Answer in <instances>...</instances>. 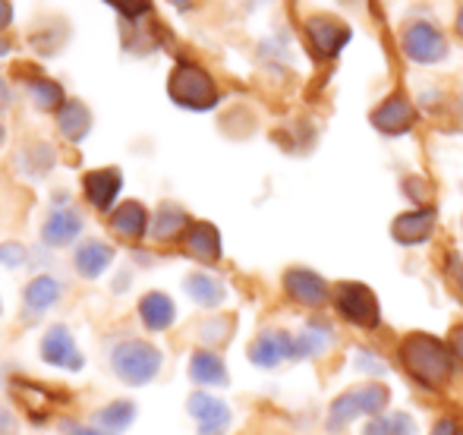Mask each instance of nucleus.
<instances>
[{
	"mask_svg": "<svg viewBox=\"0 0 463 435\" xmlns=\"http://www.w3.org/2000/svg\"><path fill=\"white\" fill-rule=\"evenodd\" d=\"M397 356L410 379L426 392H441L454 379V354L445 341L426 331H413L397 344Z\"/></svg>",
	"mask_w": 463,
	"mask_h": 435,
	"instance_id": "1",
	"label": "nucleus"
},
{
	"mask_svg": "<svg viewBox=\"0 0 463 435\" xmlns=\"http://www.w3.org/2000/svg\"><path fill=\"white\" fill-rule=\"evenodd\" d=\"M391 401V392L388 385L382 382H366V385H356V388H347L341 392L328 407V417H325V430L331 435L335 432H344L356 417H382L384 407Z\"/></svg>",
	"mask_w": 463,
	"mask_h": 435,
	"instance_id": "2",
	"label": "nucleus"
},
{
	"mask_svg": "<svg viewBox=\"0 0 463 435\" xmlns=\"http://www.w3.org/2000/svg\"><path fill=\"white\" fill-rule=\"evenodd\" d=\"M110 366L127 385H148L161 373V350L139 337L114 344L110 350Z\"/></svg>",
	"mask_w": 463,
	"mask_h": 435,
	"instance_id": "3",
	"label": "nucleus"
},
{
	"mask_svg": "<svg viewBox=\"0 0 463 435\" xmlns=\"http://www.w3.org/2000/svg\"><path fill=\"white\" fill-rule=\"evenodd\" d=\"M167 95H171L174 105L186 110H212L218 105V86L214 80L195 63H177L167 80Z\"/></svg>",
	"mask_w": 463,
	"mask_h": 435,
	"instance_id": "4",
	"label": "nucleus"
},
{
	"mask_svg": "<svg viewBox=\"0 0 463 435\" xmlns=\"http://www.w3.org/2000/svg\"><path fill=\"white\" fill-rule=\"evenodd\" d=\"M331 303H335L337 316L344 322H350L354 328L375 331L382 326V307H378V297L372 294L366 284L360 281H341L331 290Z\"/></svg>",
	"mask_w": 463,
	"mask_h": 435,
	"instance_id": "5",
	"label": "nucleus"
},
{
	"mask_svg": "<svg viewBox=\"0 0 463 435\" xmlns=\"http://www.w3.org/2000/svg\"><path fill=\"white\" fill-rule=\"evenodd\" d=\"M401 51L413 63H441L448 57V38L439 25L432 23H410L401 32Z\"/></svg>",
	"mask_w": 463,
	"mask_h": 435,
	"instance_id": "6",
	"label": "nucleus"
},
{
	"mask_svg": "<svg viewBox=\"0 0 463 435\" xmlns=\"http://www.w3.org/2000/svg\"><path fill=\"white\" fill-rule=\"evenodd\" d=\"M306 42L318 61H331L350 42V25L337 16H328V13H316L306 19Z\"/></svg>",
	"mask_w": 463,
	"mask_h": 435,
	"instance_id": "7",
	"label": "nucleus"
},
{
	"mask_svg": "<svg viewBox=\"0 0 463 435\" xmlns=\"http://www.w3.org/2000/svg\"><path fill=\"white\" fill-rule=\"evenodd\" d=\"M284 294L290 297L297 307H306V309H318L331 300L328 281L312 269H287L284 271Z\"/></svg>",
	"mask_w": 463,
	"mask_h": 435,
	"instance_id": "8",
	"label": "nucleus"
},
{
	"mask_svg": "<svg viewBox=\"0 0 463 435\" xmlns=\"http://www.w3.org/2000/svg\"><path fill=\"white\" fill-rule=\"evenodd\" d=\"M369 120H372V127H375L378 133H384V136H403V133H410V129H413L416 108H413V101H410L407 95L394 92V95H388V99H384L382 105L372 108Z\"/></svg>",
	"mask_w": 463,
	"mask_h": 435,
	"instance_id": "9",
	"label": "nucleus"
},
{
	"mask_svg": "<svg viewBox=\"0 0 463 435\" xmlns=\"http://www.w3.org/2000/svg\"><path fill=\"white\" fill-rule=\"evenodd\" d=\"M42 360L48 363V366L54 369H67V373H80L82 366H86V356H82V350L76 347L73 335H70L63 326H54L44 331L42 337Z\"/></svg>",
	"mask_w": 463,
	"mask_h": 435,
	"instance_id": "10",
	"label": "nucleus"
},
{
	"mask_svg": "<svg viewBox=\"0 0 463 435\" xmlns=\"http://www.w3.org/2000/svg\"><path fill=\"white\" fill-rule=\"evenodd\" d=\"M284 360H293V335L284 328H265L252 337L250 363L259 369H275Z\"/></svg>",
	"mask_w": 463,
	"mask_h": 435,
	"instance_id": "11",
	"label": "nucleus"
},
{
	"mask_svg": "<svg viewBox=\"0 0 463 435\" xmlns=\"http://www.w3.org/2000/svg\"><path fill=\"white\" fill-rule=\"evenodd\" d=\"M80 233H82V215L73 205H63V193H61L57 205L48 212V218H44V224H42V243L61 250V246L73 243Z\"/></svg>",
	"mask_w": 463,
	"mask_h": 435,
	"instance_id": "12",
	"label": "nucleus"
},
{
	"mask_svg": "<svg viewBox=\"0 0 463 435\" xmlns=\"http://www.w3.org/2000/svg\"><path fill=\"white\" fill-rule=\"evenodd\" d=\"M189 417L199 423V435H227L231 430V407L208 392H195L189 398Z\"/></svg>",
	"mask_w": 463,
	"mask_h": 435,
	"instance_id": "13",
	"label": "nucleus"
},
{
	"mask_svg": "<svg viewBox=\"0 0 463 435\" xmlns=\"http://www.w3.org/2000/svg\"><path fill=\"white\" fill-rule=\"evenodd\" d=\"M435 221H439V212H435L432 205L410 209V212H403V215L394 218V224H391V237H394L397 243H403V246H420V243H426V240L432 237Z\"/></svg>",
	"mask_w": 463,
	"mask_h": 435,
	"instance_id": "14",
	"label": "nucleus"
},
{
	"mask_svg": "<svg viewBox=\"0 0 463 435\" xmlns=\"http://www.w3.org/2000/svg\"><path fill=\"white\" fill-rule=\"evenodd\" d=\"M335 344V326L328 319H309L299 335H293V360H316Z\"/></svg>",
	"mask_w": 463,
	"mask_h": 435,
	"instance_id": "15",
	"label": "nucleus"
},
{
	"mask_svg": "<svg viewBox=\"0 0 463 435\" xmlns=\"http://www.w3.org/2000/svg\"><path fill=\"white\" fill-rule=\"evenodd\" d=\"M184 250L189 256L195 259V262L202 265H214L221 259V233L214 224H208V221H193L184 237Z\"/></svg>",
	"mask_w": 463,
	"mask_h": 435,
	"instance_id": "16",
	"label": "nucleus"
},
{
	"mask_svg": "<svg viewBox=\"0 0 463 435\" xmlns=\"http://www.w3.org/2000/svg\"><path fill=\"white\" fill-rule=\"evenodd\" d=\"M108 224H110V231H114L120 240H142L148 231H152V218H148L146 205L133 203V199H129V203L117 205V209L110 212Z\"/></svg>",
	"mask_w": 463,
	"mask_h": 435,
	"instance_id": "17",
	"label": "nucleus"
},
{
	"mask_svg": "<svg viewBox=\"0 0 463 435\" xmlns=\"http://www.w3.org/2000/svg\"><path fill=\"white\" fill-rule=\"evenodd\" d=\"M123 177L117 167H101V171H89L86 180H82V190H86V199L95 205L98 212H108L114 205V199L120 196Z\"/></svg>",
	"mask_w": 463,
	"mask_h": 435,
	"instance_id": "18",
	"label": "nucleus"
},
{
	"mask_svg": "<svg viewBox=\"0 0 463 435\" xmlns=\"http://www.w3.org/2000/svg\"><path fill=\"white\" fill-rule=\"evenodd\" d=\"M189 379L195 382V385L202 388H224L227 385V366L224 360H221L214 350H195L193 356H189Z\"/></svg>",
	"mask_w": 463,
	"mask_h": 435,
	"instance_id": "19",
	"label": "nucleus"
},
{
	"mask_svg": "<svg viewBox=\"0 0 463 435\" xmlns=\"http://www.w3.org/2000/svg\"><path fill=\"white\" fill-rule=\"evenodd\" d=\"M61 300V281L51 275H38L25 284V294H23V307H25V316H44L54 303Z\"/></svg>",
	"mask_w": 463,
	"mask_h": 435,
	"instance_id": "20",
	"label": "nucleus"
},
{
	"mask_svg": "<svg viewBox=\"0 0 463 435\" xmlns=\"http://www.w3.org/2000/svg\"><path fill=\"white\" fill-rule=\"evenodd\" d=\"M139 319L148 331H165L177 319V307H174L171 297L161 294V290H148L139 300Z\"/></svg>",
	"mask_w": 463,
	"mask_h": 435,
	"instance_id": "21",
	"label": "nucleus"
},
{
	"mask_svg": "<svg viewBox=\"0 0 463 435\" xmlns=\"http://www.w3.org/2000/svg\"><path fill=\"white\" fill-rule=\"evenodd\" d=\"M110 262H114V246L104 243V240H86L73 256L76 271H80L82 278H89V281L101 278Z\"/></svg>",
	"mask_w": 463,
	"mask_h": 435,
	"instance_id": "22",
	"label": "nucleus"
},
{
	"mask_svg": "<svg viewBox=\"0 0 463 435\" xmlns=\"http://www.w3.org/2000/svg\"><path fill=\"white\" fill-rule=\"evenodd\" d=\"M184 288L202 309H218L221 303L227 300L224 281H221V278H214V275H208V271H193V275L184 281Z\"/></svg>",
	"mask_w": 463,
	"mask_h": 435,
	"instance_id": "23",
	"label": "nucleus"
},
{
	"mask_svg": "<svg viewBox=\"0 0 463 435\" xmlns=\"http://www.w3.org/2000/svg\"><path fill=\"white\" fill-rule=\"evenodd\" d=\"M57 127L70 142H82L92 129V110L82 105L80 99H70L67 105L57 110Z\"/></svg>",
	"mask_w": 463,
	"mask_h": 435,
	"instance_id": "24",
	"label": "nucleus"
},
{
	"mask_svg": "<svg viewBox=\"0 0 463 435\" xmlns=\"http://www.w3.org/2000/svg\"><path fill=\"white\" fill-rule=\"evenodd\" d=\"M189 224H193V221H189V215L180 209V205L165 203L152 218V237L161 240V243H167V240H177L180 233L189 231Z\"/></svg>",
	"mask_w": 463,
	"mask_h": 435,
	"instance_id": "25",
	"label": "nucleus"
},
{
	"mask_svg": "<svg viewBox=\"0 0 463 435\" xmlns=\"http://www.w3.org/2000/svg\"><path fill=\"white\" fill-rule=\"evenodd\" d=\"M136 420V404L133 401H110L108 407H101L95 417V423L101 426L104 432H123L129 430V423Z\"/></svg>",
	"mask_w": 463,
	"mask_h": 435,
	"instance_id": "26",
	"label": "nucleus"
},
{
	"mask_svg": "<svg viewBox=\"0 0 463 435\" xmlns=\"http://www.w3.org/2000/svg\"><path fill=\"white\" fill-rule=\"evenodd\" d=\"M29 95H32V105H35L38 110H61L63 105H67L63 89L57 86L54 80H44V76L29 80Z\"/></svg>",
	"mask_w": 463,
	"mask_h": 435,
	"instance_id": "27",
	"label": "nucleus"
},
{
	"mask_svg": "<svg viewBox=\"0 0 463 435\" xmlns=\"http://www.w3.org/2000/svg\"><path fill=\"white\" fill-rule=\"evenodd\" d=\"M233 331V319L231 316H218V319H208L199 326V341L208 344V347H218V344H224L227 337H231Z\"/></svg>",
	"mask_w": 463,
	"mask_h": 435,
	"instance_id": "28",
	"label": "nucleus"
},
{
	"mask_svg": "<svg viewBox=\"0 0 463 435\" xmlns=\"http://www.w3.org/2000/svg\"><path fill=\"white\" fill-rule=\"evenodd\" d=\"M354 366L356 373L363 375H372V379H382V375H388V363H384L382 354H375L372 347H360L354 354Z\"/></svg>",
	"mask_w": 463,
	"mask_h": 435,
	"instance_id": "29",
	"label": "nucleus"
},
{
	"mask_svg": "<svg viewBox=\"0 0 463 435\" xmlns=\"http://www.w3.org/2000/svg\"><path fill=\"white\" fill-rule=\"evenodd\" d=\"M25 259H29V252H25L23 243H16V240L0 243V265H6V269H19V265H25Z\"/></svg>",
	"mask_w": 463,
	"mask_h": 435,
	"instance_id": "30",
	"label": "nucleus"
},
{
	"mask_svg": "<svg viewBox=\"0 0 463 435\" xmlns=\"http://www.w3.org/2000/svg\"><path fill=\"white\" fill-rule=\"evenodd\" d=\"M114 10H120L127 19H139L142 13H148V0H108Z\"/></svg>",
	"mask_w": 463,
	"mask_h": 435,
	"instance_id": "31",
	"label": "nucleus"
},
{
	"mask_svg": "<svg viewBox=\"0 0 463 435\" xmlns=\"http://www.w3.org/2000/svg\"><path fill=\"white\" fill-rule=\"evenodd\" d=\"M363 435H397L394 430V420L391 417H372L369 423H366V430H363Z\"/></svg>",
	"mask_w": 463,
	"mask_h": 435,
	"instance_id": "32",
	"label": "nucleus"
},
{
	"mask_svg": "<svg viewBox=\"0 0 463 435\" xmlns=\"http://www.w3.org/2000/svg\"><path fill=\"white\" fill-rule=\"evenodd\" d=\"M445 269H448V278L454 281V288H458L460 294H463V259L458 256V252H451V256H448Z\"/></svg>",
	"mask_w": 463,
	"mask_h": 435,
	"instance_id": "33",
	"label": "nucleus"
},
{
	"mask_svg": "<svg viewBox=\"0 0 463 435\" xmlns=\"http://www.w3.org/2000/svg\"><path fill=\"white\" fill-rule=\"evenodd\" d=\"M429 435H463V426L454 417H441V420H435V426Z\"/></svg>",
	"mask_w": 463,
	"mask_h": 435,
	"instance_id": "34",
	"label": "nucleus"
},
{
	"mask_svg": "<svg viewBox=\"0 0 463 435\" xmlns=\"http://www.w3.org/2000/svg\"><path fill=\"white\" fill-rule=\"evenodd\" d=\"M391 420H394L397 435H416V420L410 413H391Z\"/></svg>",
	"mask_w": 463,
	"mask_h": 435,
	"instance_id": "35",
	"label": "nucleus"
},
{
	"mask_svg": "<svg viewBox=\"0 0 463 435\" xmlns=\"http://www.w3.org/2000/svg\"><path fill=\"white\" fill-rule=\"evenodd\" d=\"M448 347H451L454 360L463 363V326H454L451 335H448Z\"/></svg>",
	"mask_w": 463,
	"mask_h": 435,
	"instance_id": "36",
	"label": "nucleus"
},
{
	"mask_svg": "<svg viewBox=\"0 0 463 435\" xmlns=\"http://www.w3.org/2000/svg\"><path fill=\"white\" fill-rule=\"evenodd\" d=\"M0 435H19V423L4 404H0Z\"/></svg>",
	"mask_w": 463,
	"mask_h": 435,
	"instance_id": "37",
	"label": "nucleus"
},
{
	"mask_svg": "<svg viewBox=\"0 0 463 435\" xmlns=\"http://www.w3.org/2000/svg\"><path fill=\"white\" fill-rule=\"evenodd\" d=\"M63 432L67 435H110L104 430H95V426H82V423H63Z\"/></svg>",
	"mask_w": 463,
	"mask_h": 435,
	"instance_id": "38",
	"label": "nucleus"
},
{
	"mask_svg": "<svg viewBox=\"0 0 463 435\" xmlns=\"http://www.w3.org/2000/svg\"><path fill=\"white\" fill-rule=\"evenodd\" d=\"M10 23H13V6H10V0H0V29H6Z\"/></svg>",
	"mask_w": 463,
	"mask_h": 435,
	"instance_id": "39",
	"label": "nucleus"
},
{
	"mask_svg": "<svg viewBox=\"0 0 463 435\" xmlns=\"http://www.w3.org/2000/svg\"><path fill=\"white\" fill-rule=\"evenodd\" d=\"M6 99H10V89H6V82L0 80V105H6Z\"/></svg>",
	"mask_w": 463,
	"mask_h": 435,
	"instance_id": "40",
	"label": "nucleus"
},
{
	"mask_svg": "<svg viewBox=\"0 0 463 435\" xmlns=\"http://www.w3.org/2000/svg\"><path fill=\"white\" fill-rule=\"evenodd\" d=\"M454 29H458V35L463 38V6L458 10V23H454Z\"/></svg>",
	"mask_w": 463,
	"mask_h": 435,
	"instance_id": "41",
	"label": "nucleus"
},
{
	"mask_svg": "<svg viewBox=\"0 0 463 435\" xmlns=\"http://www.w3.org/2000/svg\"><path fill=\"white\" fill-rule=\"evenodd\" d=\"M174 6H177V10H189V6H193V0H171Z\"/></svg>",
	"mask_w": 463,
	"mask_h": 435,
	"instance_id": "42",
	"label": "nucleus"
},
{
	"mask_svg": "<svg viewBox=\"0 0 463 435\" xmlns=\"http://www.w3.org/2000/svg\"><path fill=\"white\" fill-rule=\"evenodd\" d=\"M6 54H10V44H6L4 38H0V57H6Z\"/></svg>",
	"mask_w": 463,
	"mask_h": 435,
	"instance_id": "43",
	"label": "nucleus"
},
{
	"mask_svg": "<svg viewBox=\"0 0 463 435\" xmlns=\"http://www.w3.org/2000/svg\"><path fill=\"white\" fill-rule=\"evenodd\" d=\"M4 139H6V129H4V123H0V146H4Z\"/></svg>",
	"mask_w": 463,
	"mask_h": 435,
	"instance_id": "44",
	"label": "nucleus"
}]
</instances>
